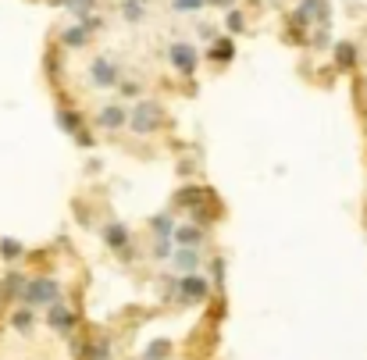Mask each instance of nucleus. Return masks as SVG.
<instances>
[{
  "label": "nucleus",
  "mask_w": 367,
  "mask_h": 360,
  "mask_svg": "<svg viewBox=\"0 0 367 360\" xmlns=\"http://www.w3.org/2000/svg\"><path fill=\"white\" fill-rule=\"evenodd\" d=\"M160 103H154V100H143V103H136L132 108V114H125V121L132 125V132H139V136H150V132H157L160 129Z\"/></svg>",
  "instance_id": "obj_1"
},
{
  "label": "nucleus",
  "mask_w": 367,
  "mask_h": 360,
  "mask_svg": "<svg viewBox=\"0 0 367 360\" xmlns=\"http://www.w3.org/2000/svg\"><path fill=\"white\" fill-rule=\"evenodd\" d=\"M22 296H25V303H54L57 300V282H50V279L25 282Z\"/></svg>",
  "instance_id": "obj_2"
},
{
  "label": "nucleus",
  "mask_w": 367,
  "mask_h": 360,
  "mask_svg": "<svg viewBox=\"0 0 367 360\" xmlns=\"http://www.w3.org/2000/svg\"><path fill=\"white\" fill-rule=\"evenodd\" d=\"M90 79H93V86L107 90V86H114V82H118V65H114L111 57H96L93 65H90Z\"/></svg>",
  "instance_id": "obj_3"
},
{
  "label": "nucleus",
  "mask_w": 367,
  "mask_h": 360,
  "mask_svg": "<svg viewBox=\"0 0 367 360\" xmlns=\"http://www.w3.org/2000/svg\"><path fill=\"white\" fill-rule=\"evenodd\" d=\"M168 57H171V65H175L182 75H193V72H196V47H189V43H175Z\"/></svg>",
  "instance_id": "obj_4"
},
{
  "label": "nucleus",
  "mask_w": 367,
  "mask_h": 360,
  "mask_svg": "<svg viewBox=\"0 0 367 360\" xmlns=\"http://www.w3.org/2000/svg\"><path fill=\"white\" fill-rule=\"evenodd\" d=\"M328 0H303L300 4V11H296V22H303L307 26L311 18H317V22H328Z\"/></svg>",
  "instance_id": "obj_5"
},
{
  "label": "nucleus",
  "mask_w": 367,
  "mask_h": 360,
  "mask_svg": "<svg viewBox=\"0 0 367 360\" xmlns=\"http://www.w3.org/2000/svg\"><path fill=\"white\" fill-rule=\"evenodd\" d=\"M178 296H182L186 303H200L203 296H207V282L196 279V274H186V279L178 282Z\"/></svg>",
  "instance_id": "obj_6"
},
{
  "label": "nucleus",
  "mask_w": 367,
  "mask_h": 360,
  "mask_svg": "<svg viewBox=\"0 0 367 360\" xmlns=\"http://www.w3.org/2000/svg\"><path fill=\"white\" fill-rule=\"evenodd\" d=\"M171 236H175V243H178V246H189V250H193V246L203 239V232H200V225H182V228H175V232H171Z\"/></svg>",
  "instance_id": "obj_7"
},
{
  "label": "nucleus",
  "mask_w": 367,
  "mask_h": 360,
  "mask_svg": "<svg viewBox=\"0 0 367 360\" xmlns=\"http://www.w3.org/2000/svg\"><path fill=\"white\" fill-rule=\"evenodd\" d=\"M47 321H50V328H57V332H68V328L75 325V314H72V310H65V307H50Z\"/></svg>",
  "instance_id": "obj_8"
},
{
  "label": "nucleus",
  "mask_w": 367,
  "mask_h": 360,
  "mask_svg": "<svg viewBox=\"0 0 367 360\" xmlns=\"http://www.w3.org/2000/svg\"><path fill=\"white\" fill-rule=\"evenodd\" d=\"M57 125H61L68 136H83V118H78L75 111H57Z\"/></svg>",
  "instance_id": "obj_9"
},
{
  "label": "nucleus",
  "mask_w": 367,
  "mask_h": 360,
  "mask_svg": "<svg viewBox=\"0 0 367 360\" xmlns=\"http://www.w3.org/2000/svg\"><path fill=\"white\" fill-rule=\"evenodd\" d=\"M96 121H100V129H121V125H125V111L121 108H104Z\"/></svg>",
  "instance_id": "obj_10"
},
{
  "label": "nucleus",
  "mask_w": 367,
  "mask_h": 360,
  "mask_svg": "<svg viewBox=\"0 0 367 360\" xmlns=\"http://www.w3.org/2000/svg\"><path fill=\"white\" fill-rule=\"evenodd\" d=\"M104 243H107V246H114V250L125 246V243H129L125 225H118V221H114V225H107V228H104Z\"/></svg>",
  "instance_id": "obj_11"
},
{
  "label": "nucleus",
  "mask_w": 367,
  "mask_h": 360,
  "mask_svg": "<svg viewBox=\"0 0 367 360\" xmlns=\"http://www.w3.org/2000/svg\"><path fill=\"white\" fill-rule=\"evenodd\" d=\"M196 264H200V257H196V250H189V246H182L178 253H175V268L178 271H196Z\"/></svg>",
  "instance_id": "obj_12"
},
{
  "label": "nucleus",
  "mask_w": 367,
  "mask_h": 360,
  "mask_svg": "<svg viewBox=\"0 0 367 360\" xmlns=\"http://www.w3.org/2000/svg\"><path fill=\"white\" fill-rule=\"evenodd\" d=\"M22 289H25V279H22V274H18V271H11L8 279L0 282V292H4V296H18Z\"/></svg>",
  "instance_id": "obj_13"
},
{
  "label": "nucleus",
  "mask_w": 367,
  "mask_h": 360,
  "mask_svg": "<svg viewBox=\"0 0 367 360\" xmlns=\"http://www.w3.org/2000/svg\"><path fill=\"white\" fill-rule=\"evenodd\" d=\"M335 61H339V68H353L357 47H353V43H339V47H335Z\"/></svg>",
  "instance_id": "obj_14"
},
{
  "label": "nucleus",
  "mask_w": 367,
  "mask_h": 360,
  "mask_svg": "<svg viewBox=\"0 0 367 360\" xmlns=\"http://www.w3.org/2000/svg\"><path fill=\"white\" fill-rule=\"evenodd\" d=\"M211 57H214V61H232V57H235L232 39H218V43L211 47Z\"/></svg>",
  "instance_id": "obj_15"
},
{
  "label": "nucleus",
  "mask_w": 367,
  "mask_h": 360,
  "mask_svg": "<svg viewBox=\"0 0 367 360\" xmlns=\"http://www.w3.org/2000/svg\"><path fill=\"white\" fill-rule=\"evenodd\" d=\"M86 39H90V29H86V26H72V29L65 32V43H68V47H83Z\"/></svg>",
  "instance_id": "obj_16"
},
{
  "label": "nucleus",
  "mask_w": 367,
  "mask_h": 360,
  "mask_svg": "<svg viewBox=\"0 0 367 360\" xmlns=\"http://www.w3.org/2000/svg\"><path fill=\"white\" fill-rule=\"evenodd\" d=\"M154 232H157V243H168L171 239V218L168 214H160V218H154Z\"/></svg>",
  "instance_id": "obj_17"
},
{
  "label": "nucleus",
  "mask_w": 367,
  "mask_h": 360,
  "mask_svg": "<svg viewBox=\"0 0 367 360\" xmlns=\"http://www.w3.org/2000/svg\"><path fill=\"white\" fill-rule=\"evenodd\" d=\"M0 257H4V261H18V257H22V243H18V239H0Z\"/></svg>",
  "instance_id": "obj_18"
},
{
  "label": "nucleus",
  "mask_w": 367,
  "mask_h": 360,
  "mask_svg": "<svg viewBox=\"0 0 367 360\" xmlns=\"http://www.w3.org/2000/svg\"><path fill=\"white\" fill-rule=\"evenodd\" d=\"M11 325H14L18 332H29V328H32V310H14V314H11Z\"/></svg>",
  "instance_id": "obj_19"
},
{
  "label": "nucleus",
  "mask_w": 367,
  "mask_h": 360,
  "mask_svg": "<svg viewBox=\"0 0 367 360\" xmlns=\"http://www.w3.org/2000/svg\"><path fill=\"white\" fill-rule=\"evenodd\" d=\"M61 4H65V8H72L78 18H86V14L93 11V4H96V0H61Z\"/></svg>",
  "instance_id": "obj_20"
},
{
  "label": "nucleus",
  "mask_w": 367,
  "mask_h": 360,
  "mask_svg": "<svg viewBox=\"0 0 367 360\" xmlns=\"http://www.w3.org/2000/svg\"><path fill=\"white\" fill-rule=\"evenodd\" d=\"M90 360H111V346H107V339H100V343L90 346Z\"/></svg>",
  "instance_id": "obj_21"
},
{
  "label": "nucleus",
  "mask_w": 367,
  "mask_h": 360,
  "mask_svg": "<svg viewBox=\"0 0 367 360\" xmlns=\"http://www.w3.org/2000/svg\"><path fill=\"white\" fill-rule=\"evenodd\" d=\"M121 11H125L129 22H139V18H143V4H139V0H125V8H121Z\"/></svg>",
  "instance_id": "obj_22"
},
{
  "label": "nucleus",
  "mask_w": 367,
  "mask_h": 360,
  "mask_svg": "<svg viewBox=\"0 0 367 360\" xmlns=\"http://www.w3.org/2000/svg\"><path fill=\"white\" fill-rule=\"evenodd\" d=\"M165 357H168V343H154L147 350V360H165Z\"/></svg>",
  "instance_id": "obj_23"
},
{
  "label": "nucleus",
  "mask_w": 367,
  "mask_h": 360,
  "mask_svg": "<svg viewBox=\"0 0 367 360\" xmlns=\"http://www.w3.org/2000/svg\"><path fill=\"white\" fill-rule=\"evenodd\" d=\"M207 0H175V11H200Z\"/></svg>",
  "instance_id": "obj_24"
},
{
  "label": "nucleus",
  "mask_w": 367,
  "mask_h": 360,
  "mask_svg": "<svg viewBox=\"0 0 367 360\" xmlns=\"http://www.w3.org/2000/svg\"><path fill=\"white\" fill-rule=\"evenodd\" d=\"M229 29H232V32H242V29H247V26H242V14H239V11H229Z\"/></svg>",
  "instance_id": "obj_25"
},
{
  "label": "nucleus",
  "mask_w": 367,
  "mask_h": 360,
  "mask_svg": "<svg viewBox=\"0 0 367 360\" xmlns=\"http://www.w3.org/2000/svg\"><path fill=\"white\" fill-rule=\"evenodd\" d=\"M136 93H139L136 82H121V97H136Z\"/></svg>",
  "instance_id": "obj_26"
},
{
  "label": "nucleus",
  "mask_w": 367,
  "mask_h": 360,
  "mask_svg": "<svg viewBox=\"0 0 367 360\" xmlns=\"http://www.w3.org/2000/svg\"><path fill=\"white\" fill-rule=\"evenodd\" d=\"M214 4H221V8H229V4H232V0H214Z\"/></svg>",
  "instance_id": "obj_27"
},
{
  "label": "nucleus",
  "mask_w": 367,
  "mask_h": 360,
  "mask_svg": "<svg viewBox=\"0 0 367 360\" xmlns=\"http://www.w3.org/2000/svg\"><path fill=\"white\" fill-rule=\"evenodd\" d=\"M0 300H4V292H0Z\"/></svg>",
  "instance_id": "obj_28"
}]
</instances>
